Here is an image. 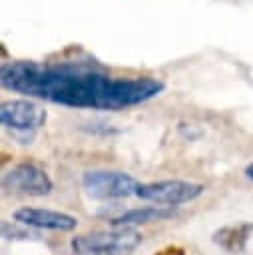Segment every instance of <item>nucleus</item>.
<instances>
[{
  "label": "nucleus",
  "mask_w": 253,
  "mask_h": 255,
  "mask_svg": "<svg viewBox=\"0 0 253 255\" xmlns=\"http://www.w3.org/2000/svg\"><path fill=\"white\" fill-rule=\"evenodd\" d=\"M0 84L52 104L108 112L143 104L163 90V84L149 76L114 78L92 60L8 62L0 68Z\"/></svg>",
  "instance_id": "nucleus-1"
},
{
  "label": "nucleus",
  "mask_w": 253,
  "mask_h": 255,
  "mask_svg": "<svg viewBox=\"0 0 253 255\" xmlns=\"http://www.w3.org/2000/svg\"><path fill=\"white\" fill-rule=\"evenodd\" d=\"M141 243V233L133 227H116L112 231L84 233L72 239L76 255H129Z\"/></svg>",
  "instance_id": "nucleus-2"
},
{
  "label": "nucleus",
  "mask_w": 253,
  "mask_h": 255,
  "mask_svg": "<svg viewBox=\"0 0 253 255\" xmlns=\"http://www.w3.org/2000/svg\"><path fill=\"white\" fill-rule=\"evenodd\" d=\"M82 185L86 193L94 199H120V197L135 195L139 181L124 171L94 169L84 173Z\"/></svg>",
  "instance_id": "nucleus-3"
},
{
  "label": "nucleus",
  "mask_w": 253,
  "mask_h": 255,
  "mask_svg": "<svg viewBox=\"0 0 253 255\" xmlns=\"http://www.w3.org/2000/svg\"><path fill=\"white\" fill-rule=\"evenodd\" d=\"M203 193L201 183L183 181V179H163V181H151V183H139L135 195L145 201H153L157 205H179L193 201Z\"/></svg>",
  "instance_id": "nucleus-4"
},
{
  "label": "nucleus",
  "mask_w": 253,
  "mask_h": 255,
  "mask_svg": "<svg viewBox=\"0 0 253 255\" xmlns=\"http://www.w3.org/2000/svg\"><path fill=\"white\" fill-rule=\"evenodd\" d=\"M2 187L22 195L42 197L48 195L54 187L50 175L36 163H18L10 167L2 177Z\"/></svg>",
  "instance_id": "nucleus-5"
},
{
  "label": "nucleus",
  "mask_w": 253,
  "mask_h": 255,
  "mask_svg": "<svg viewBox=\"0 0 253 255\" xmlns=\"http://www.w3.org/2000/svg\"><path fill=\"white\" fill-rule=\"evenodd\" d=\"M0 122L16 133H34L46 124V110L30 100H8L0 106Z\"/></svg>",
  "instance_id": "nucleus-6"
},
{
  "label": "nucleus",
  "mask_w": 253,
  "mask_h": 255,
  "mask_svg": "<svg viewBox=\"0 0 253 255\" xmlns=\"http://www.w3.org/2000/svg\"><path fill=\"white\" fill-rule=\"evenodd\" d=\"M14 221L26 227L50 229V231H72L78 227V219L70 213L40 209V207H20L14 211Z\"/></svg>",
  "instance_id": "nucleus-7"
},
{
  "label": "nucleus",
  "mask_w": 253,
  "mask_h": 255,
  "mask_svg": "<svg viewBox=\"0 0 253 255\" xmlns=\"http://www.w3.org/2000/svg\"><path fill=\"white\" fill-rule=\"evenodd\" d=\"M171 215H175V211L171 207H137V209H127L122 211L116 217H110V225L112 227H133V225H145L151 221H161V219H169Z\"/></svg>",
  "instance_id": "nucleus-8"
},
{
  "label": "nucleus",
  "mask_w": 253,
  "mask_h": 255,
  "mask_svg": "<svg viewBox=\"0 0 253 255\" xmlns=\"http://www.w3.org/2000/svg\"><path fill=\"white\" fill-rule=\"evenodd\" d=\"M251 233H253V223H237V225H225V227L217 229L211 235V239L223 251H227L231 255H237L245 249Z\"/></svg>",
  "instance_id": "nucleus-9"
},
{
  "label": "nucleus",
  "mask_w": 253,
  "mask_h": 255,
  "mask_svg": "<svg viewBox=\"0 0 253 255\" xmlns=\"http://www.w3.org/2000/svg\"><path fill=\"white\" fill-rule=\"evenodd\" d=\"M0 229H2V237L4 239H38L40 237L36 231L22 229V227H18L16 223H10V221H2Z\"/></svg>",
  "instance_id": "nucleus-10"
},
{
  "label": "nucleus",
  "mask_w": 253,
  "mask_h": 255,
  "mask_svg": "<svg viewBox=\"0 0 253 255\" xmlns=\"http://www.w3.org/2000/svg\"><path fill=\"white\" fill-rule=\"evenodd\" d=\"M245 175H247L249 179H253V163H249V165L245 167Z\"/></svg>",
  "instance_id": "nucleus-11"
}]
</instances>
